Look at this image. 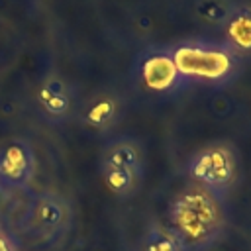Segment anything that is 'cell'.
Listing matches in <instances>:
<instances>
[{"label": "cell", "instance_id": "1", "mask_svg": "<svg viewBox=\"0 0 251 251\" xmlns=\"http://www.w3.org/2000/svg\"><path fill=\"white\" fill-rule=\"evenodd\" d=\"M171 220L175 233L182 239V243L202 245L216 235L220 227V210L206 190L190 188L173 202Z\"/></svg>", "mask_w": 251, "mask_h": 251}, {"label": "cell", "instance_id": "2", "mask_svg": "<svg viewBox=\"0 0 251 251\" xmlns=\"http://www.w3.org/2000/svg\"><path fill=\"white\" fill-rule=\"evenodd\" d=\"M176 71L184 76L222 78L231 69V57L222 49H202L196 45H182L173 53Z\"/></svg>", "mask_w": 251, "mask_h": 251}, {"label": "cell", "instance_id": "3", "mask_svg": "<svg viewBox=\"0 0 251 251\" xmlns=\"http://www.w3.org/2000/svg\"><path fill=\"white\" fill-rule=\"evenodd\" d=\"M190 175L208 188H224L235 175V163L226 147H210L196 155L190 165Z\"/></svg>", "mask_w": 251, "mask_h": 251}, {"label": "cell", "instance_id": "4", "mask_svg": "<svg viewBox=\"0 0 251 251\" xmlns=\"http://www.w3.org/2000/svg\"><path fill=\"white\" fill-rule=\"evenodd\" d=\"M31 153L22 143H12L0 153V176L8 182H22L31 173Z\"/></svg>", "mask_w": 251, "mask_h": 251}, {"label": "cell", "instance_id": "5", "mask_svg": "<svg viewBox=\"0 0 251 251\" xmlns=\"http://www.w3.org/2000/svg\"><path fill=\"white\" fill-rule=\"evenodd\" d=\"M143 80L145 84L151 88V90H167L175 84L176 76H178V71L173 63L171 57H165V55H155V57H149L145 63H143Z\"/></svg>", "mask_w": 251, "mask_h": 251}, {"label": "cell", "instance_id": "6", "mask_svg": "<svg viewBox=\"0 0 251 251\" xmlns=\"http://www.w3.org/2000/svg\"><path fill=\"white\" fill-rule=\"evenodd\" d=\"M43 110L55 118L67 114V110L71 108V98L67 94V88H65V82L57 76H51L47 78L41 86H39V94H37Z\"/></svg>", "mask_w": 251, "mask_h": 251}, {"label": "cell", "instance_id": "7", "mask_svg": "<svg viewBox=\"0 0 251 251\" xmlns=\"http://www.w3.org/2000/svg\"><path fill=\"white\" fill-rule=\"evenodd\" d=\"M226 33L229 41L243 51H251V10L243 8L227 18Z\"/></svg>", "mask_w": 251, "mask_h": 251}, {"label": "cell", "instance_id": "8", "mask_svg": "<svg viewBox=\"0 0 251 251\" xmlns=\"http://www.w3.org/2000/svg\"><path fill=\"white\" fill-rule=\"evenodd\" d=\"M106 167H120V169H129V171H137L139 167V151L133 143L129 141H122L116 143L108 155H106Z\"/></svg>", "mask_w": 251, "mask_h": 251}, {"label": "cell", "instance_id": "9", "mask_svg": "<svg viewBox=\"0 0 251 251\" xmlns=\"http://www.w3.org/2000/svg\"><path fill=\"white\" fill-rule=\"evenodd\" d=\"M143 247L145 251H182V239L175 231L155 227L147 233Z\"/></svg>", "mask_w": 251, "mask_h": 251}, {"label": "cell", "instance_id": "10", "mask_svg": "<svg viewBox=\"0 0 251 251\" xmlns=\"http://www.w3.org/2000/svg\"><path fill=\"white\" fill-rule=\"evenodd\" d=\"M35 218H37V222H39L41 226H45V227H55L57 224L63 222L65 210H63V206H61L55 198L47 196V198H41V200L37 202V206H35Z\"/></svg>", "mask_w": 251, "mask_h": 251}, {"label": "cell", "instance_id": "11", "mask_svg": "<svg viewBox=\"0 0 251 251\" xmlns=\"http://www.w3.org/2000/svg\"><path fill=\"white\" fill-rule=\"evenodd\" d=\"M196 14L208 24H222L227 22V18L231 16L226 0H200L196 4Z\"/></svg>", "mask_w": 251, "mask_h": 251}, {"label": "cell", "instance_id": "12", "mask_svg": "<svg viewBox=\"0 0 251 251\" xmlns=\"http://www.w3.org/2000/svg\"><path fill=\"white\" fill-rule=\"evenodd\" d=\"M133 171L129 169H120V167H106V173H104V178H106V184L118 192V194H124V192H129L131 186H133Z\"/></svg>", "mask_w": 251, "mask_h": 251}, {"label": "cell", "instance_id": "13", "mask_svg": "<svg viewBox=\"0 0 251 251\" xmlns=\"http://www.w3.org/2000/svg\"><path fill=\"white\" fill-rule=\"evenodd\" d=\"M114 116H116V102H114L112 98H102V100H98V102L88 110L86 120H88L90 124L102 127V126L110 124V122L114 120Z\"/></svg>", "mask_w": 251, "mask_h": 251}, {"label": "cell", "instance_id": "14", "mask_svg": "<svg viewBox=\"0 0 251 251\" xmlns=\"http://www.w3.org/2000/svg\"><path fill=\"white\" fill-rule=\"evenodd\" d=\"M0 251H12V247L8 245V241H6L2 235H0Z\"/></svg>", "mask_w": 251, "mask_h": 251}]
</instances>
